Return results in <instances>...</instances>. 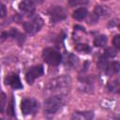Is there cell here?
<instances>
[{
  "mask_svg": "<svg viewBox=\"0 0 120 120\" xmlns=\"http://www.w3.org/2000/svg\"><path fill=\"white\" fill-rule=\"evenodd\" d=\"M70 84V79L67 76H60L51 80L46 87L45 90L51 96H60L63 97L68 93V86Z\"/></svg>",
  "mask_w": 120,
  "mask_h": 120,
  "instance_id": "obj_1",
  "label": "cell"
},
{
  "mask_svg": "<svg viewBox=\"0 0 120 120\" xmlns=\"http://www.w3.org/2000/svg\"><path fill=\"white\" fill-rule=\"evenodd\" d=\"M63 105V97L51 96L44 100V111L48 114L55 113Z\"/></svg>",
  "mask_w": 120,
  "mask_h": 120,
  "instance_id": "obj_2",
  "label": "cell"
},
{
  "mask_svg": "<svg viewBox=\"0 0 120 120\" xmlns=\"http://www.w3.org/2000/svg\"><path fill=\"white\" fill-rule=\"evenodd\" d=\"M42 57L45 62L51 66H57L62 61L61 53L52 48H46L42 52Z\"/></svg>",
  "mask_w": 120,
  "mask_h": 120,
  "instance_id": "obj_3",
  "label": "cell"
},
{
  "mask_svg": "<svg viewBox=\"0 0 120 120\" xmlns=\"http://www.w3.org/2000/svg\"><path fill=\"white\" fill-rule=\"evenodd\" d=\"M42 25H43V20L39 16H35L30 21L25 22L23 23V28L26 31V33L30 35H34L40 30Z\"/></svg>",
  "mask_w": 120,
  "mask_h": 120,
  "instance_id": "obj_4",
  "label": "cell"
},
{
  "mask_svg": "<svg viewBox=\"0 0 120 120\" xmlns=\"http://www.w3.org/2000/svg\"><path fill=\"white\" fill-rule=\"evenodd\" d=\"M21 109L23 114H34L38 109V103L34 98H23L21 102Z\"/></svg>",
  "mask_w": 120,
  "mask_h": 120,
  "instance_id": "obj_5",
  "label": "cell"
},
{
  "mask_svg": "<svg viewBox=\"0 0 120 120\" xmlns=\"http://www.w3.org/2000/svg\"><path fill=\"white\" fill-rule=\"evenodd\" d=\"M43 72H44V68H43L42 65H38V66L31 67L25 74V79H26V81L29 84H32L37 78L40 77L43 74Z\"/></svg>",
  "mask_w": 120,
  "mask_h": 120,
  "instance_id": "obj_6",
  "label": "cell"
},
{
  "mask_svg": "<svg viewBox=\"0 0 120 120\" xmlns=\"http://www.w3.org/2000/svg\"><path fill=\"white\" fill-rule=\"evenodd\" d=\"M49 15L51 17L52 22H57L66 18V11L60 6H53L49 9Z\"/></svg>",
  "mask_w": 120,
  "mask_h": 120,
  "instance_id": "obj_7",
  "label": "cell"
},
{
  "mask_svg": "<svg viewBox=\"0 0 120 120\" xmlns=\"http://www.w3.org/2000/svg\"><path fill=\"white\" fill-rule=\"evenodd\" d=\"M5 82L7 85L11 86L13 89H21L22 88V84L21 82V80L19 76L16 73H9L5 78Z\"/></svg>",
  "mask_w": 120,
  "mask_h": 120,
  "instance_id": "obj_8",
  "label": "cell"
},
{
  "mask_svg": "<svg viewBox=\"0 0 120 120\" xmlns=\"http://www.w3.org/2000/svg\"><path fill=\"white\" fill-rule=\"evenodd\" d=\"M19 8H20V10H21L22 12H23L24 14L31 15V14L35 11L36 5H35V2L30 1V0H26V1L21 2Z\"/></svg>",
  "mask_w": 120,
  "mask_h": 120,
  "instance_id": "obj_9",
  "label": "cell"
},
{
  "mask_svg": "<svg viewBox=\"0 0 120 120\" xmlns=\"http://www.w3.org/2000/svg\"><path fill=\"white\" fill-rule=\"evenodd\" d=\"M93 112H76L73 113L71 120H93Z\"/></svg>",
  "mask_w": 120,
  "mask_h": 120,
  "instance_id": "obj_10",
  "label": "cell"
},
{
  "mask_svg": "<svg viewBox=\"0 0 120 120\" xmlns=\"http://www.w3.org/2000/svg\"><path fill=\"white\" fill-rule=\"evenodd\" d=\"M119 68L120 67H119V63L118 62H109L103 71L108 75H112V74L118 73Z\"/></svg>",
  "mask_w": 120,
  "mask_h": 120,
  "instance_id": "obj_11",
  "label": "cell"
},
{
  "mask_svg": "<svg viewBox=\"0 0 120 120\" xmlns=\"http://www.w3.org/2000/svg\"><path fill=\"white\" fill-rule=\"evenodd\" d=\"M64 63L69 68H74L78 64V58L72 53H66L64 56Z\"/></svg>",
  "mask_w": 120,
  "mask_h": 120,
  "instance_id": "obj_12",
  "label": "cell"
},
{
  "mask_svg": "<svg viewBox=\"0 0 120 120\" xmlns=\"http://www.w3.org/2000/svg\"><path fill=\"white\" fill-rule=\"evenodd\" d=\"M86 16H87V9L85 8H79L72 14V17L77 21H82Z\"/></svg>",
  "mask_w": 120,
  "mask_h": 120,
  "instance_id": "obj_13",
  "label": "cell"
},
{
  "mask_svg": "<svg viewBox=\"0 0 120 120\" xmlns=\"http://www.w3.org/2000/svg\"><path fill=\"white\" fill-rule=\"evenodd\" d=\"M8 33V37H11L14 39H16L20 45H22V42L24 41V36L22 34H21L17 29H11Z\"/></svg>",
  "mask_w": 120,
  "mask_h": 120,
  "instance_id": "obj_14",
  "label": "cell"
},
{
  "mask_svg": "<svg viewBox=\"0 0 120 120\" xmlns=\"http://www.w3.org/2000/svg\"><path fill=\"white\" fill-rule=\"evenodd\" d=\"M106 43H107V37L104 35H100L94 39V45L97 47H103L106 45Z\"/></svg>",
  "mask_w": 120,
  "mask_h": 120,
  "instance_id": "obj_15",
  "label": "cell"
},
{
  "mask_svg": "<svg viewBox=\"0 0 120 120\" xmlns=\"http://www.w3.org/2000/svg\"><path fill=\"white\" fill-rule=\"evenodd\" d=\"M95 14L97 17L98 16H105L106 14L109 13V9L107 7H103V6H97L95 8Z\"/></svg>",
  "mask_w": 120,
  "mask_h": 120,
  "instance_id": "obj_16",
  "label": "cell"
},
{
  "mask_svg": "<svg viewBox=\"0 0 120 120\" xmlns=\"http://www.w3.org/2000/svg\"><path fill=\"white\" fill-rule=\"evenodd\" d=\"M75 49H76L78 52H83V53H88V52H90V51H91V48L89 47V45H87V44H85V43L77 44L76 47H75Z\"/></svg>",
  "mask_w": 120,
  "mask_h": 120,
  "instance_id": "obj_17",
  "label": "cell"
},
{
  "mask_svg": "<svg viewBox=\"0 0 120 120\" xmlns=\"http://www.w3.org/2000/svg\"><path fill=\"white\" fill-rule=\"evenodd\" d=\"M108 89H109L111 92L118 93V92H119V81H118V80H115V81H113V82H111L108 84Z\"/></svg>",
  "mask_w": 120,
  "mask_h": 120,
  "instance_id": "obj_18",
  "label": "cell"
},
{
  "mask_svg": "<svg viewBox=\"0 0 120 120\" xmlns=\"http://www.w3.org/2000/svg\"><path fill=\"white\" fill-rule=\"evenodd\" d=\"M7 104V97L4 93H0V112H4Z\"/></svg>",
  "mask_w": 120,
  "mask_h": 120,
  "instance_id": "obj_19",
  "label": "cell"
},
{
  "mask_svg": "<svg viewBox=\"0 0 120 120\" xmlns=\"http://www.w3.org/2000/svg\"><path fill=\"white\" fill-rule=\"evenodd\" d=\"M116 52L117 51L115 49H112V48H107L105 50V52H104V56L106 58H109V57H113L116 55Z\"/></svg>",
  "mask_w": 120,
  "mask_h": 120,
  "instance_id": "obj_20",
  "label": "cell"
},
{
  "mask_svg": "<svg viewBox=\"0 0 120 120\" xmlns=\"http://www.w3.org/2000/svg\"><path fill=\"white\" fill-rule=\"evenodd\" d=\"M112 44L114 45V47L116 49H119L120 48V36L119 35H116L113 39H112Z\"/></svg>",
  "mask_w": 120,
  "mask_h": 120,
  "instance_id": "obj_21",
  "label": "cell"
},
{
  "mask_svg": "<svg viewBox=\"0 0 120 120\" xmlns=\"http://www.w3.org/2000/svg\"><path fill=\"white\" fill-rule=\"evenodd\" d=\"M7 112H8V113L9 114V115H11V116H13L14 115V111H13V99H11V101H10V103L8 105V109H7Z\"/></svg>",
  "mask_w": 120,
  "mask_h": 120,
  "instance_id": "obj_22",
  "label": "cell"
},
{
  "mask_svg": "<svg viewBox=\"0 0 120 120\" xmlns=\"http://www.w3.org/2000/svg\"><path fill=\"white\" fill-rule=\"evenodd\" d=\"M7 14V9H6V7L5 5H3L1 2H0V18H3L5 17Z\"/></svg>",
  "mask_w": 120,
  "mask_h": 120,
  "instance_id": "obj_23",
  "label": "cell"
},
{
  "mask_svg": "<svg viewBox=\"0 0 120 120\" xmlns=\"http://www.w3.org/2000/svg\"><path fill=\"white\" fill-rule=\"evenodd\" d=\"M82 3H87V2H82V1H69V4L71 5V6H76V5H78V4H82Z\"/></svg>",
  "mask_w": 120,
  "mask_h": 120,
  "instance_id": "obj_24",
  "label": "cell"
},
{
  "mask_svg": "<svg viewBox=\"0 0 120 120\" xmlns=\"http://www.w3.org/2000/svg\"><path fill=\"white\" fill-rule=\"evenodd\" d=\"M0 120H4V119H0Z\"/></svg>",
  "mask_w": 120,
  "mask_h": 120,
  "instance_id": "obj_25",
  "label": "cell"
}]
</instances>
